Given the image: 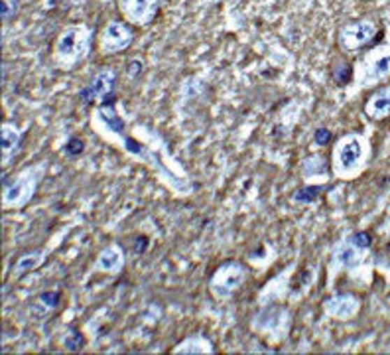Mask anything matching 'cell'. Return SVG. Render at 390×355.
I'll list each match as a JSON object with an SVG mask.
<instances>
[{
  "label": "cell",
  "mask_w": 390,
  "mask_h": 355,
  "mask_svg": "<svg viewBox=\"0 0 390 355\" xmlns=\"http://www.w3.org/2000/svg\"><path fill=\"white\" fill-rule=\"evenodd\" d=\"M124 265H127V253H124L122 245L110 243L99 251L97 259L93 263V273H103V275L115 277V275L122 273Z\"/></svg>",
  "instance_id": "15"
},
{
  "label": "cell",
  "mask_w": 390,
  "mask_h": 355,
  "mask_svg": "<svg viewBox=\"0 0 390 355\" xmlns=\"http://www.w3.org/2000/svg\"><path fill=\"white\" fill-rule=\"evenodd\" d=\"M93 131L107 140L108 145L117 146L120 152L129 154L132 160L148 166L156 174L158 182H162L166 188L175 196H189L194 191V182L180 168H172L168 164V150L164 145V138L156 145H148L136 134L127 131V124L115 107V97L99 103L97 109L91 115Z\"/></svg>",
  "instance_id": "1"
},
{
  "label": "cell",
  "mask_w": 390,
  "mask_h": 355,
  "mask_svg": "<svg viewBox=\"0 0 390 355\" xmlns=\"http://www.w3.org/2000/svg\"><path fill=\"white\" fill-rule=\"evenodd\" d=\"M300 174H302L305 184H325L331 174V164L325 156L310 154L302 160Z\"/></svg>",
  "instance_id": "16"
},
{
  "label": "cell",
  "mask_w": 390,
  "mask_h": 355,
  "mask_svg": "<svg viewBox=\"0 0 390 355\" xmlns=\"http://www.w3.org/2000/svg\"><path fill=\"white\" fill-rule=\"evenodd\" d=\"M250 278V268L240 261H225L217 266L207 280V290L215 300H231Z\"/></svg>",
  "instance_id": "6"
},
{
  "label": "cell",
  "mask_w": 390,
  "mask_h": 355,
  "mask_svg": "<svg viewBox=\"0 0 390 355\" xmlns=\"http://www.w3.org/2000/svg\"><path fill=\"white\" fill-rule=\"evenodd\" d=\"M379 34V26L370 20H357V22L345 24L339 36H337V44L343 52H357L361 48H365L370 42H375Z\"/></svg>",
  "instance_id": "9"
},
{
  "label": "cell",
  "mask_w": 390,
  "mask_h": 355,
  "mask_svg": "<svg viewBox=\"0 0 390 355\" xmlns=\"http://www.w3.org/2000/svg\"><path fill=\"white\" fill-rule=\"evenodd\" d=\"M370 160V145L367 136L359 133H349L341 136L333 145L331 152V174L341 180H353L361 176Z\"/></svg>",
  "instance_id": "3"
},
{
  "label": "cell",
  "mask_w": 390,
  "mask_h": 355,
  "mask_svg": "<svg viewBox=\"0 0 390 355\" xmlns=\"http://www.w3.org/2000/svg\"><path fill=\"white\" fill-rule=\"evenodd\" d=\"M361 298L353 292H335L331 296H327L322 304L325 316L331 320H341V322H349L361 312Z\"/></svg>",
  "instance_id": "11"
},
{
  "label": "cell",
  "mask_w": 390,
  "mask_h": 355,
  "mask_svg": "<svg viewBox=\"0 0 390 355\" xmlns=\"http://www.w3.org/2000/svg\"><path fill=\"white\" fill-rule=\"evenodd\" d=\"M367 256V249H361L353 243L351 235L337 241L335 247L331 249V256H329V265H327V275H329V284L335 280V277L341 270H353L357 266L363 265Z\"/></svg>",
  "instance_id": "7"
},
{
  "label": "cell",
  "mask_w": 390,
  "mask_h": 355,
  "mask_svg": "<svg viewBox=\"0 0 390 355\" xmlns=\"http://www.w3.org/2000/svg\"><path fill=\"white\" fill-rule=\"evenodd\" d=\"M292 322V310L282 302H272L259 306V312L250 318V330L268 344H282L290 335Z\"/></svg>",
  "instance_id": "5"
},
{
  "label": "cell",
  "mask_w": 390,
  "mask_h": 355,
  "mask_svg": "<svg viewBox=\"0 0 390 355\" xmlns=\"http://www.w3.org/2000/svg\"><path fill=\"white\" fill-rule=\"evenodd\" d=\"M62 345H64L67 352H79L83 345H85V338L83 333L75 330V328H69L62 338Z\"/></svg>",
  "instance_id": "24"
},
{
  "label": "cell",
  "mask_w": 390,
  "mask_h": 355,
  "mask_svg": "<svg viewBox=\"0 0 390 355\" xmlns=\"http://www.w3.org/2000/svg\"><path fill=\"white\" fill-rule=\"evenodd\" d=\"M365 115L370 121H382L390 115V85L377 89L365 103Z\"/></svg>",
  "instance_id": "18"
},
{
  "label": "cell",
  "mask_w": 390,
  "mask_h": 355,
  "mask_svg": "<svg viewBox=\"0 0 390 355\" xmlns=\"http://www.w3.org/2000/svg\"><path fill=\"white\" fill-rule=\"evenodd\" d=\"M115 87H117V71L113 67H103L91 78L85 87L79 91V101L87 107L99 105L103 101L113 99Z\"/></svg>",
  "instance_id": "8"
},
{
  "label": "cell",
  "mask_w": 390,
  "mask_h": 355,
  "mask_svg": "<svg viewBox=\"0 0 390 355\" xmlns=\"http://www.w3.org/2000/svg\"><path fill=\"white\" fill-rule=\"evenodd\" d=\"M95 30L85 24L67 26L64 32L55 38L54 44V64L62 71H71L81 66L93 50Z\"/></svg>",
  "instance_id": "4"
},
{
  "label": "cell",
  "mask_w": 390,
  "mask_h": 355,
  "mask_svg": "<svg viewBox=\"0 0 390 355\" xmlns=\"http://www.w3.org/2000/svg\"><path fill=\"white\" fill-rule=\"evenodd\" d=\"M18 12V2L16 0H2V20L8 22Z\"/></svg>",
  "instance_id": "27"
},
{
  "label": "cell",
  "mask_w": 390,
  "mask_h": 355,
  "mask_svg": "<svg viewBox=\"0 0 390 355\" xmlns=\"http://www.w3.org/2000/svg\"><path fill=\"white\" fill-rule=\"evenodd\" d=\"M325 189V184H305L303 188L296 189L292 196L294 203L298 205H312L317 201V198L322 196V191Z\"/></svg>",
  "instance_id": "22"
},
{
  "label": "cell",
  "mask_w": 390,
  "mask_h": 355,
  "mask_svg": "<svg viewBox=\"0 0 390 355\" xmlns=\"http://www.w3.org/2000/svg\"><path fill=\"white\" fill-rule=\"evenodd\" d=\"M62 306V292L57 290H45L40 292L30 304V312L34 318H45L48 314H52Z\"/></svg>",
  "instance_id": "20"
},
{
  "label": "cell",
  "mask_w": 390,
  "mask_h": 355,
  "mask_svg": "<svg viewBox=\"0 0 390 355\" xmlns=\"http://www.w3.org/2000/svg\"><path fill=\"white\" fill-rule=\"evenodd\" d=\"M48 259V253L42 249H36V251H28L22 256H18V261L12 265L10 278L12 280H20L22 277H26L28 273L36 270L38 266H42Z\"/></svg>",
  "instance_id": "19"
},
{
  "label": "cell",
  "mask_w": 390,
  "mask_h": 355,
  "mask_svg": "<svg viewBox=\"0 0 390 355\" xmlns=\"http://www.w3.org/2000/svg\"><path fill=\"white\" fill-rule=\"evenodd\" d=\"M353 66L349 64V61H345V59H335L333 61V66H331V78H333V81H335L339 87H343V85H347L351 79H353Z\"/></svg>",
  "instance_id": "23"
},
{
  "label": "cell",
  "mask_w": 390,
  "mask_h": 355,
  "mask_svg": "<svg viewBox=\"0 0 390 355\" xmlns=\"http://www.w3.org/2000/svg\"><path fill=\"white\" fill-rule=\"evenodd\" d=\"M390 78V54H380L377 57L367 59V69H365V83H380Z\"/></svg>",
  "instance_id": "21"
},
{
  "label": "cell",
  "mask_w": 390,
  "mask_h": 355,
  "mask_svg": "<svg viewBox=\"0 0 390 355\" xmlns=\"http://www.w3.org/2000/svg\"><path fill=\"white\" fill-rule=\"evenodd\" d=\"M294 268H296V263H290L286 266L282 273H278L276 277H272L262 289H260L259 296H257V302L259 306H264V304H272V302H282L284 298L292 296V275Z\"/></svg>",
  "instance_id": "13"
},
{
  "label": "cell",
  "mask_w": 390,
  "mask_h": 355,
  "mask_svg": "<svg viewBox=\"0 0 390 355\" xmlns=\"http://www.w3.org/2000/svg\"><path fill=\"white\" fill-rule=\"evenodd\" d=\"M134 42V30L127 22L110 20L99 34V50L103 56H115L129 50Z\"/></svg>",
  "instance_id": "10"
},
{
  "label": "cell",
  "mask_w": 390,
  "mask_h": 355,
  "mask_svg": "<svg viewBox=\"0 0 390 355\" xmlns=\"http://www.w3.org/2000/svg\"><path fill=\"white\" fill-rule=\"evenodd\" d=\"M351 239H353V243L361 247V249H370V245H373V237L370 233L367 231H355V233H351Z\"/></svg>",
  "instance_id": "28"
},
{
  "label": "cell",
  "mask_w": 390,
  "mask_h": 355,
  "mask_svg": "<svg viewBox=\"0 0 390 355\" xmlns=\"http://www.w3.org/2000/svg\"><path fill=\"white\" fill-rule=\"evenodd\" d=\"M24 131L18 129L16 122H2L0 126V148H2V170L6 172L8 166L20 154Z\"/></svg>",
  "instance_id": "14"
},
{
  "label": "cell",
  "mask_w": 390,
  "mask_h": 355,
  "mask_svg": "<svg viewBox=\"0 0 390 355\" xmlns=\"http://www.w3.org/2000/svg\"><path fill=\"white\" fill-rule=\"evenodd\" d=\"M331 138H333V134H331L329 129H325V126H317L314 131V143L317 146L331 145Z\"/></svg>",
  "instance_id": "26"
},
{
  "label": "cell",
  "mask_w": 390,
  "mask_h": 355,
  "mask_svg": "<svg viewBox=\"0 0 390 355\" xmlns=\"http://www.w3.org/2000/svg\"><path fill=\"white\" fill-rule=\"evenodd\" d=\"M166 0H119V10L124 20L134 26H148L158 16Z\"/></svg>",
  "instance_id": "12"
},
{
  "label": "cell",
  "mask_w": 390,
  "mask_h": 355,
  "mask_svg": "<svg viewBox=\"0 0 390 355\" xmlns=\"http://www.w3.org/2000/svg\"><path fill=\"white\" fill-rule=\"evenodd\" d=\"M173 355H213L215 354V345L207 338L205 333L195 332L185 335L182 342L173 345Z\"/></svg>",
  "instance_id": "17"
},
{
  "label": "cell",
  "mask_w": 390,
  "mask_h": 355,
  "mask_svg": "<svg viewBox=\"0 0 390 355\" xmlns=\"http://www.w3.org/2000/svg\"><path fill=\"white\" fill-rule=\"evenodd\" d=\"M83 150H85V143L79 136H71L64 146L65 156H69V158H77L79 154H83Z\"/></svg>",
  "instance_id": "25"
},
{
  "label": "cell",
  "mask_w": 390,
  "mask_h": 355,
  "mask_svg": "<svg viewBox=\"0 0 390 355\" xmlns=\"http://www.w3.org/2000/svg\"><path fill=\"white\" fill-rule=\"evenodd\" d=\"M50 162L38 160L24 166L12 176H2V210H24L36 198L40 184L48 174Z\"/></svg>",
  "instance_id": "2"
}]
</instances>
